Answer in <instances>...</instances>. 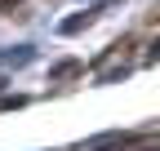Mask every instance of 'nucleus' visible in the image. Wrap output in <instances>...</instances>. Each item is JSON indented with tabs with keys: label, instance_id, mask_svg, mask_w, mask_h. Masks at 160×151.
I'll use <instances>...</instances> for the list:
<instances>
[{
	"label": "nucleus",
	"instance_id": "obj_2",
	"mask_svg": "<svg viewBox=\"0 0 160 151\" xmlns=\"http://www.w3.org/2000/svg\"><path fill=\"white\" fill-rule=\"evenodd\" d=\"M9 107H22V98H0V111H9Z\"/></svg>",
	"mask_w": 160,
	"mask_h": 151
},
{
	"label": "nucleus",
	"instance_id": "obj_3",
	"mask_svg": "<svg viewBox=\"0 0 160 151\" xmlns=\"http://www.w3.org/2000/svg\"><path fill=\"white\" fill-rule=\"evenodd\" d=\"M133 151H160V142H138Z\"/></svg>",
	"mask_w": 160,
	"mask_h": 151
},
{
	"label": "nucleus",
	"instance_id": "obj_1",
	"mask_svg": "<svg viewBox=\"0 0 160 151\" xmlns=\"http://www.w3.org/2000/svg\"><path fill=\"white\" fill-rule=\"evenodd\" d=\"M18 5H22V0H0V13H13Z\"/></svg>",
	"mask_w": 160,
	"mask_h": 151
}]
</instances>
